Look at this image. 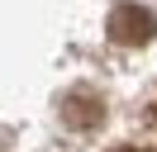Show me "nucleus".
Here are the masks:
<instances>
[{
  "mask_svg": "<svg viewBox=\"0 0 157 152\" xmlns=\"http://www.w3.org/2000/svg\"><path fill=\"white\" fill-rule=\"evenodd\" d=\"M109 38L114 43H143V38H152V14L147 10H114V19H109Z\"/></svg>",
  "mask_w": 157,
  "mask_h": 152,
  "instance_id": "nucleus-1",
  "label": "nucleus"
},
{
  "mask_svg": "<svg viewBox=\"0 0 157 152\" xmlns=\"http://www.w3.org/2000/svg\"><path fill=\"white\" fill-rule=\"evenodd\" d=\"M114 152H152V147H114Z\"/></svg>",
  "mask_w": 157,
  "mask_h": 152,
  "instance_id": "nucleus-2",
  "label": "nucleus"
}]
</instances>
